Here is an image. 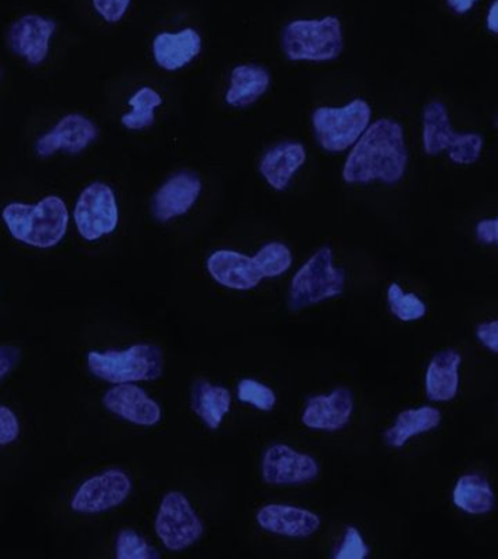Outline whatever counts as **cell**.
<instances>
[{"label": "cell", "mask_w": 498, "mask_h": 559, "mask_svg": "<svg viewBox=\"0 0 498 559\" xmlns=\"http://www.w3.org/2000/svg\"><path fill=\"white\" fill-rule=\"evenodd\" d=\"M238 400L256 406L257 409L271 411L277 402V396L273 389L265 384L253 379H244L238 384Z\"/></svg>", "instance_id": "f546056e"}, {"label": "cell", "mask_w": 498, "mask_h": 559, "mask_svg": "<svg viewBox=\"0 0 498 559\" xmlns=\"http://www.w3.org/2000/svg\"><path fill=\"white\" fill-rule=\"evenodd\" d=\"M462 356L458 349L446 348L432 356L426 371V393L435 402L453 401L459 391V367Z\"/></svg>", "instance_id": "d6986e66"}, {"label": "cell", "mask_w": 498, "mask_h": 559, "mask_svg": "<svg viewBox=\"0 0 498 559\" xmlns=\"http://www.w3.org/2000/svg\"><path fill=\"white\" fill-rule=\"evenodd\" d=\"M98 135V129L86 117L69 114L57 122L50 133L42 135L35 144L38 156L47 157L64 151L76 155L85 151Z\"/></svg>", "instance_id": "7c38bea8"}, {"label": "cell", "mask_w": 498, "mask_h": 559, "mask_svg": "<svg viewBox=\"0 0 498 559\" xmlns=\"http://www.w3.org/2000/svg\"><path fill=\"white\" fill-rule=\"evenodd\" d=\"M2 217L12 238L42 249L56 247L69 226L68 207L57 195H48L35 205L8 204Z\"/></svg>", "instance_id": "7a4b0ae2"}, {"label": "cell", "mask_w": 498, "mask_h": 559, "mask_svg": "<svg viewBox=\"0 0 498 559\" xmlns=\"http://www.w3.org/2000/svg\"><path fill=\"white\" fill-rule=\"evenodd\" d=\"M453 504L463 513L484 515L491 513L496 507V493L491 484L483 476L467 474L458 479L453 488Z\"/></svg>", "instance_id": "d4e9b609"}, {"label": "cell", "mask_w": 498, "mask_h": 559, "mask_svg": "<svg viewBox=\"0 0 498 559\" xmlns=\"http://www.w3.org/2000/svg\"><path fill=\"white\" fill-rule=\"evenodd\" d=\"M162 104V96L152 87H142L131 96V112L122 116V126L129 130H144L155 122L153 111Z\"/></svg>", "instance_id": "484cf974"}, {"label": "cell", "mask_w": 498, "mask_h": 559, "mask_svg": "<svg viewBox=\"0 0 498 559\" xmlns=\"http://www.w3.org/2000/svg\"><path fill=\"white\" fill-rule=\"evenodd\" d=\"M353 409L352 391L347 388H339L330 395L309 397L301 415V423L313 430L339 431L347 426Z\"/></svg>", "instance_id": "9a60e30c"}, {"label": "cell", "mask_w": 498, "mask_h": 559, "mask_svg": "<svg viewBox=\"0 0 498 559\" xmlns=\"http://www.w3.org/2000/svg\"><path fill=\"white\" fill-rule=\"evenodd\" d=\"M478 2V0H448L449 7L453 9L459 15L470 12L472 7Z\"/></svg>", "instance_id": "8d00e7d4"}, {"label": "cell", "mask_w": 498, "mask_h": 559, "mask_svg": "<svg viewBox=\"0 0 498 559\" xmlns=\"http://www.w3.org/2000/svg\"><path fill=\"white\" fill-rule=\"evenodd\" d=\"M116 557L118 559H156L159 558V554L139 533L126 528L118 533Z\"/></svg>", "instance_id": "f1b7e54d"}, {"label": "cell", "mask_w": 498, "mask_h": 559, "mask_svg": "<svg viewBox=\"0 0 498 559\" xmlns=\"http://www.w3.org/2000/svg\"><path fill=\"white\" fill-rule=\"evenodd\" d=\"M270 81V73L261 66H238V68L232 70L230 86L226 92V103L232 107H249L265 94Z\"/></svg>", "instance_id": "cb8c5ba5"}, {"label": "cell", "mask_w": 498, "mask_h": 559, "mask_svg": "<svg viewBox=\"0 0 498 559\" xmlns=\"http://www.w3.org/2000/svg\"><path fill=\"white\" fill-rule=\"evenodd\" d=\"M131 0H92L95 11L109 24H116L126 15Z\"/></svg>", "instance_id": "d6a6232c"}, {"label": "cell", "mask_w": 498, "mask_h": 559, "mask_svg": "<svg viewBox=\"0 0 498 559\" xmlns=\"http://www.w3.org/2000/svg\"><path fill=\"white\" fill-rule=\"evenodd\" d=\"M21 427L17 417L8 406L0 405V445L13 443L20 436Z\"/></svg>", "instance_id": "1f68e13d"}, {"label": "cell", "mask_w": 498, "mask_h": 559, "mask_svg": "<svg viewBox=\"0 0 498 559\" xmlns=\"http://www.w3.org/2000/svg\"><path fill=\"white\" fill-rule=\"evenodd\" d=\"M408 165L404 130L400 122L380 118L366 129L349 152L343 170L348 183L382 181L396 183Z\"/></svg>", "instance_id": "6da1fadb"}, {"label": "cell", "mask_w": 498, "mask_h": 559, "mask_svg": "<svg viewBox=\"0 0 498 559\" xmlns=\"http://www.w3.org/2000/svg\"><path fill=\"white\" fill-rule=\"evenodd\" d=\"M345 274L334 265L332 249H318L297 271L288 293V308L293 312L340 296L344 290Z\"/></svg>", "instance_id": "5b68a950"}, {"label": "cell", "mask_w": 498, "mask_h": 559, "mask_svg": "<svg viewBox=\"0 0 498 559\" xmlns=\"http://www.w3.org/2000/svg\"><path fill=\"white\" fill-rule=\"evenodd\" d=\"M87 369L96 378L112 384L146 382L161 378L164 356L156 345L151 344H135L122 352H91Z\"/></svg>", "instance_id": "3957f363"}, {"label": "cell", "mask_w": 498, "mask_h": 559, "mask_svg": "<svg viewBox=\"0 0 498 559\" xmlns=\"http://www.w3.org/2000/svg\"><path fill=\"white\" fill-rule=\"evenodd\" d=\"M74 223L82 238L91 242L112 234L118 225V205L111 187L103 182L86 187L74 207Z\"/></svg>", "instance_id": "9c48e42d"}, {"label": "cell", "mask_w": 498, "mask_h": 559, "mask_svg": "<svg viewBox=\"0 0 498 559\" xmlns=\"http://www.w3.org/2000/svg\"><path fill=\"white\" fill-rule=\"evenodd\" d=\"M261 471L266 484L296 485L317 478L319 465L309 454L296 452L286 444H274L266 449Z\"/></svg>", "instance_id": "8fae6325"}, {"label": "cell", "mask_w": 498, "mask_h": 559, "mask_svg": "<svg viewBox=\"0 0 498 559\" xmlns=\"http://www.w3.org/2000/svg\"><path fill=\"white\" fill-rule=\"evenodd\" d=\"M496 124L498 127V114H497V117H496Z\"/></svg>", "instance_id": "f35d334b"}, {"label": "cell", "mask_w": 498, "mask_h": 559, "mask_svg": "<svg viewBox=\"0 0 498 559\" xmlns=\"http://www.w3.org/2000/svg\"><path fill=\"white\" fill-rule=\"evenodd\" d=\"M20 349L9 347V345H2V347H0V380L11 373L17 360H20Z\"/></svg>", "instance_id": "d590c367"}, {"label": "cell", "mask_w": 498, "mask_h": 559, "mask_svg": "<svg viewBox=\"0 0 498 559\" xmlns=\"http://www.w3.org/2000/svg\"><path fill=\"white\" fill-rule=\"evenodd\" d=\"M257 522L266 532L287 537H308L321 527V519L300 507L270 504L257 513Z\"/></svg>", "instance_id": "e0dca14e"}, {"label": "cell", "mask_w": 498, "mask_h": 559, "mask_svg": "<svg viewBox=\"0 0 498 559\" xmlns=\"http://www.w3.org/2000/svg\"><path fill=\"white\" fill-rule=\"evenodd\" d=\"M370 554L369 546L363 539L361 533L354 526L345 528L343 542L336 548L335 559H363Z\"/></svg>", "instance_id": "4dcf8cb0"}, {"label": "cell", "mask_w": 498, "mask_h": 559, "mask_svg": "<svg viewBox=\"0 0 498 559\" xmlns=\"http://www.w3.org/2000/svg\"><path fill=\"white\" fill-rule=\"evenodd\" d=\"M371 109L363 99H354L343 108L321 107L312 122L318 143L328 152L347 151L369 126Z\"/></svg>", "instance_id": "52a82bcc"}, {"label": "cell", "mask_w": 498, "mask_h": 559, "mask_svg": "<svg viewBox=\"0 0 498 559\" xmlns=\"http://www.w3.org/2000/svg\"><path fill=\"white\" fill-rule=\"evenodd\" d=\"M441 418H443V415L435 406L424 405L419 408L402 411L398 414L393 426L384 432V443L393 449L404 448L406 441L413 439V437L424 435V432L439 427Z\"/></svg>", "instance_id": "7402d4cb"}, {"label": "cell", "mask_w": 498, "mask_h": 559, "mask_svg": "<svg viewBox=\"0 0 498 559\" xmlns=\"http://www.w3.org/2000/svg\"><path fill=\"white\" fill-rule=\"evenodd\" d=\"M232 404L230 392L209 380H195L191 388V408L210 430L221 427L223 417L229 413Z\"/></svg>", "instance_id": "603a6c76"}, {"label": "cell", "mask_w": 498, "mask_h": 559, "mask_svg": "<svg viewBox=\"0 0 498 559\" xmlns=\"http://www.w3.org/2000/svg\"><path fill=\"white\" fill-rule=\"evenodd\" d=\"M208 269L218 284L234 290H251L264 278L253 258L226 251V249L212 253L208 261Z\"/></svg>", "instance_id": "ac0fdd59"}, {"label": "cell", "mask_w": 498, "mask_h": 559, "mask_svg": "<svg viewBox=\"0 0 498 559\" xmlns=\"http://www.w3.org/2000/svg\"><path fill=\"white\" fill-rule=\"evenodd\" d=\"M253 262L261 271L262 277H278L290 269L292 252L282 242L266 243L256 253Z\"/></svg>", "instance_id": "83f0119b"}, {"label": "cell", "mask_w": 498, "mask_h": 559, "mask_svg": "<svg viewBox=\"0 0 498 559\" xmlns=\"http://www.w3.org/2000/svg\"><path fill=\"white\" fill-rule=\"evenodd\" d=\"M103 402L109 413L138 426H155L162 418L159 404L135 384H117L105 393Z\"/></svg>", "instance_id": "4fadbf2b"}, {"label": "cell", "mask_w": 498, "mask_h": 559, "mask_svg": "<svg viewBox=\"0 0 498 559\" xmlns=\"http://www.w3.org/2000/svg\"><path fill=\"white\" fill-rule=\"evenodd\" d=\"M476 338L491 353L498 354V319L481 322L475 330Z\"/></svg>", "instance_id": "836d02e7"}, {"label": "cell", "mask_w": 498, "mask_h": 559, "mask_svg": "<svg viewBox=\"0 0 498 559\" xmlns=\"http://www.w3.org/2000/svg\"><path fill=\"white\" fill-rule=\"evenodd\" d=\"M201 51V37L195 29L186 28L179 33H162L153 39V56L156 63L174 72L190 63Z\"/></svg>", "instance_id": "ffe728a7"}, {"label": "cell", "mask_w": 498, "mask_h": 559, "mask_svg": "<svg viewBox=\"0 0 498 559\" xmlns=\"http://www.w3.org/2000/svg\"><path fill=\"white\" fill-rule=\"evenodd\" d=\"M55 31V21L29 13L13 22L9 28V46L29 64H39L48 55V46Z\"/></svg>", "instance_id": "5bb4252c"}, {"label": "cell", "mask_w": 498, "mask_h": 559, "mask_svg": "<svg viewBox=\"0 0 498 559\" xmlns=\"http://www.w3.org/2000/svg\"><path fill=\"white\" fill-rule=\"evenodd\" d=\"M156 535L166 549L183 550L203 536L204 527L191 502L181 492L166 493L155 520Z\"/></svg>", "instance_id": "ba28073f"}, {"label": "cell", "mask_w": 498, "mask_h": 559, "mask_svg": "<svg viewBox=\"0 0 498 559\" xmlns=\"http://www.w3.org/2000/svg\"><path fill=\"white\" fill-rule=\"evenodd\" d=\"M476 239L485 245L496 243L498 247V217L484 218L476 225Z\"/></svg>", "instance_id": "e575fe53"}, {"label": "cell", "mask_w": 498, "mask_h": 559, "mask_svg": "<svg viewBox=\"0 0 498 559\" xmlns=\"http://www.w3.org/2000/svg\"><path fill=\"white\" fill-rule=\"evenodd\" d=\"M423 144L428 156L448 151L456 165H474L483 152V135L456 133L450 126L448 108L439 100H431L423 111Z\"/></svg>", "instance_id": "8992f818"}, {"label": "cell", "mask_w": 498, "mask_h": 559, "mask_svg": "<svg viewBox=\"0 0 498 559\" xmlns=\"http://www.w3.org/2000/svg\"><path fill=\"white\" fill-rule=\"evenodd\" d=\"M306 160L304 144L283 142L270 148L260 162V170L265 181L274 190H286L288 182L296 170L301 168Z\"/></svg>", "instance_id": "44dd1931"}, {"label": "cell", "mask_w": 498, "mask_h": 559, "mask_svg": "<svg viewBox=\"0 0 498 559\" xmlns=\"http://www.w3.org/2000/svg\"><path fill=\"white\" fill-rule=\"evenodd\" d=\"M200 192L201 181L195 174H175L153 195V217L159 222H169L182 216L194 205Z\"/></svg>", "instance_id": "2e32d148"}, {"label": "cell", "mask_w": 498, "mask_h": 559, "mask_svg": "<svg viewBox=\"0 0 498 559\" xmlns=\"http://www.w3.org/2000/svg\"><path fill=\"white\" fill-rule=\"evenodd\" d=\"M487 28L491 33L498 34V0H494V3L488 9Z\"/></svg>", "instance_id": "74e56055"}, {"label": "cell", "mask_w": 498, "mask_h": 559, "mask_svg": "<svg viewBox=\"0 0 498 559\" xmlns=\"http://www.w3.org/2000/svg\"><path fill=\"white\" fill-rule=\"evenodd\" d=\"M131 492V480L126 472L109 469L85 480L74 492L72 509L78 513H103L122 504Z\"/></svg>", "instance_id": "30bf717a"}, {"label": "cell", "mask_w": 498, "mask_h": 559, "mask_svg": "<svg viewBox=\"0 0 498 559\" xmlns=\"http://www.w3.org/2000/svg\"><path fill=\"white\" fill-rule=\"evenodd\" d=\"M388 304L393 317L402 322L418 321L427 313L426 304L414 293L402 290L396 283L388 287Z\"/></svg>", "instance_id": "4316f807"}, {"label": "cell", "mask_w": 498, "mask_h": 559, "mask_svg": "<svg viewBox=\"0 0 498 559\" xmlns=\"http://www.w3.org/2000/svg\"><path fill=\"white\" fill-rule=\"evenodd\" d=\"M282 43L290 60H335L343 52V29L335 16L293 21L284 28Z\"/></svg>", "instance_id": "277c9868"}]
</instances>
